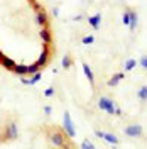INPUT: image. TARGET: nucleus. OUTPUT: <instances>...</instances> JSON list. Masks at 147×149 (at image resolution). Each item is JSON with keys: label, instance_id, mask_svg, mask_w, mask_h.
<instances>
[{"label": "nucleus", "instance_id": "22", "mask_svg": "<svg viewBox=\"0 0 147 149\" xmlns=\"http://www.w3.org/2000/svg\"><path fill=\"white\" fill-rule=\"evenodd\" d=\"M71 66V58L69 56H64L63 58V68H69Z\"/></svg>", "mask_w": 147, "mask_h": 149}, {"label": "nucleus", "instance_id": "7", "mask_svg": "<svg viewBox=\"0 0 147 149\" xmlns=\"http://www.w3.org/2000/svg\"><path fill=\"white\" fill-rule=\"evenodd\" d=\"M37 24H41V26H44L46 27L47 26V15H46V12L41 9V10H37Z\"/></svg>", "mask_w": 147, "mask_h": 149}, {"label": "nucleus", "instance_id": "3", "mask_svg": "<svg viewBox=\"0 0 147 149\" xmlns=\"http://www.w3.org/2000/svg\"><path fill=\"white\" fill-rule=\"evenodd\" d=\"M47 61H49V46L44 44V46H42V54L39 56V59L36 61V65L39 66V68H42V66L47 65Z\"/></svg>", "mask_w": 147, "mask_h": 149}, {"label": "nucleus", "instance_id": "25", "mask_svg": "<svg viewBox=\"0 0 147 149\" xmlns=\"http://www.w3.org/2000/svg\"><path fill=\"white\" fill-rule=\"evenodd\" d=\"M44 93H46V97H53V95H54V88H47Z\"/></svg>", "mask_w": 147, "mask_h": 149}, {"label": "nucleus", "instance_id": "21", "mask_svg": "<svg viewBox=\"0 0 147 149\" xmlns=\"http://www.w3.org/2000/svg\"><path fill=\"white\" fill-rule=\"evenodd\" d=\"M95 42V36H85L83 37V44H93Z\"/></svg>", "mask_w": 147, "mask_h": 149}, {"label": "nucleus", "instance_id": "20", "mask_svg": "<svg viewBox=\"0 0 147 149\" xmlns=\"http://www.w3.org/2000/svg\"><path fill=\"white\" fill-rule=\"evenodd\" d=\"M122 22H123L125 26H129V24H130V15H129V10H125V12H123V17H122Z\"/></svg>", "mask_w": 147, "mask_h": 149}, {"label": "nucleus", "instance_id": "6", "mask_svg": "<svg viewBox=\"0 0 147 149\" xmlns=\"http://www.w3.org/2000/svg\"><path fill=\"white\" fill-rule=\"evenodd\" d=\"M129 15H130V24H129V27H130V31H135V27H137V22H139L137 12H135V10H132V9H129Z\"/></svg>", "mask_w": 147, "mask_h": 149}, {"label": "nucleus", "instance_id": "4", "mask_svg": "<svg viewBox=\"0 0 147 149\" xmlns=\"http://www.w3.org/2000/svg\"><path fill=\"white\" fill-rule=\"evenodd\" d=\"M64 130L69 137H73L74 134H76V132H74V125H73V122H71V115H69L68 112L64 113Z\"/></svg>", "mask_w": 147, "mask_h": 149}, {"label": "nucleus", "instance_id": "13", "mask_svg": "<svg viewBox=\"0 0 147 149\" xmlns=\"http://www.w3.org/2000/svg\"><path fill=\"white\" fill-rule=\"evenodd\" d=\"M0 63L5 66L7 70H10V71H12V70L15 68V61H14V59H10V58H7V56H5V58H3V59L0 61Z\"/></svg>", "mask_w": 147, "mask_h": 149}, {"label": "nucleus", "instance_id": "8", "mask_svg": "<svg viewBox=\"0 0 147 149\" xmlns=\"http://www.w3.org/2000/svg\"><path fill=\"white\" fill-rule=\"evenodd\" d=\"M88 22H90V26L93 29H98L100 27V22H101V15L100 14H95V15H92V17L88 19Z\"/></svg>", "mask_w": 147, "mask_h": 149}, {"label": "nucleus", "instance_id": "11", "mask_svg": "<svg viewBox=\"0 0 147 149\" xmlns=\"http://www.w3.org/2000/svg\"><path fill=\"white\" fill-rule=\"evenodd\" d=\"M12 137H17V127L15 124H10L7 127V134H5V139H12Z\"/></svg>", "mask_w": 147, "mask_h": 149}, {"label": "nucleus", "instance_id": "16", "mask_svg": "<svg viewBox=\"0 0 147 149\" xmlns=\"http://www.w3.org/2000/svg\"><path fill=\"white\" fill-rule=\"evenodd\" d=\"M137 63H139V61H135V59H127V61H125V66H123V68H125V71H132V70L137 66Z\"/></svg>", "mask_w": 147, "mask_h": 149}, {"label": "nucleus", "instance_id": "17", "mask_svg": "<svg viewBox=\"0 0 147 149\" xmlns=\"http://www.w3.org/2000/svg\"><path fill=\"white\" fill-rule=\"evenodd\" d=\"M137 97L142 100V102H146V100H147V86H140V88H139Z\"/></svg>", "mask_w": 147, "mask_h": 149}, {"label": "nucleus", "instance_id": "19", "mask_svg": "<svg viewBox=\"0 0 147 149\" xmlns=\"http://www.w3.org/2000/svg\"><path fill=\"white\" fill-rule=\"evenodd\" d=\"M81 149H95V144L90 141H83L81 142Z\"/></svg>", "mask_w": 147, "mask_h": 149}, {"label": "nucleus", "instance_id": "31", "mask_svg": "<svg viewBox=\"0 0 147 149\" xmlns=\"http://www.w3.org/2000/svg\"><path fill=\"white\" fill-rule=\"evenodd\" d=\"M113 149H117V148H113Z\"/></svg>", "mask_w": 147, "mask_h": 149}, {"label": "nucleus", "instance_id": "18", "mask_svg": "<svg viewBox=\"0 0 147 149\" xmlns=\"http://www.w3.org/2000/svg\"><path fill=\"white\" fill-rule=\"evenodd\" d=\"M36 73H39V66L34 63V65H29L27 66V74H36Z\"/></svg>", "mask_w": 147, "mask_h": 149}, {"label": "nucleus", "instance_id": "15", "mask_svg": "<svg viewBox=\"0 0 147 149\" xmlns=\"http://www.w3.org/2000/svg\"><path fill=\"white\" fill-rule=\"evenodd\" d=\"M83 71H85V74H86V78L93 83V80H95V78H93V71H92V68L86 65V63H83Z\"/></svg>", "mask_w": 147, "mask_h": 149}, {"label": "nucleus", "instance_id": "23", "mask_svg": "<svg viewBox=\"0 0 147 149\" xmlns=\"http://www.w3.org/2000/svg\"><path fill=\"white\" fill-rule=\"evenodd\" d=\"M139 63H140V66H142L144 70H147V56H142V59H140Z\"/></svg>", "mask_w": 147, "mask_h": 149}, {"label": "nucleus", "instance_id": "30", "mask_svg": "<svg viewBox=\"0 0 147 149\" xmlns=\"http://www.w3.org/2000/svg\"><path fill=\"white\" fill-rule=\"evenodd\" d=\"M3 58H5V54H3V53H2V51H0V61H2V59H3Z\"/></svg>", "mask_w": 147, "mask_h": 149}, {"label": "nucleus", "instance_id": "10", "mask_svg": "<svg viewBox=\"0 0 147 149\" xmlns=\"http://www.w3.org/2000/svg\"><path fill=\"white\" fill-rule=\"evenodd\" d=\"M41 39L44 41V44H49L51 41H53V37H51V32H49V29L47 27H44V29H41Z\"/></svg>", "mask_w": 147, "mask_h": 149}, {"label": "nucleus", "instance_id": "27", "mask_svg": "<svg viewBox=\"0 0 147 149\" xmlns=\"http://www.w3.org/2000/svg\"><path fill=\"white\" fill-rule=\"evenodd\" d=\"M103 134H105V132H101V130H96V136H98V137H101V139H103Z\"/></svg>", "mask_w": 147, "mask_h": 149}, {"label": "nucleus", "instance_id": "14", "mask_svg": "<svg viewBox=\"0 0 147 149\" xmlns=\"http://www.w3.org/2000/svg\"><path fill=\"white\" fill-rule=\"evenodd\" d=\"M15 74H20V76H24V74H27V66L26 65H15V68L12 70Z\"/></svg>", "mask_w": 147, "mask_h": 149}, {"label": "nucleus", "instance_id": "1", "mask_svg": "<svg viewBox=\"0 0 147 149\" xmlns=\"http://www.w3.org/2000/svg\"><path fill=\"white\" fill-rule=\"evenodd\" d=\"M98 107H100L103 112H107L108 115H115V103H113V100H110V98L101 97L100 100H98Z\"/></svg>", "mask_w": 147, "mask_h": 149}, {"label": "nucleus", "instance_id": "29", "mask_svg": "<svg viewBox=\"0 0 147 149\" xmlns=\"http://www.w3.org/2000/svg\"><path fill=\"white\" fill-rule=\"evenodd\" d=\"M44 112H46V113H51L53 110H51V107H44Z\"/></svg>", "mask_w": 147, "mask_h": 149}, {"label": "nucleus", "instance_id": "24", "mask_svg": "<svg viewBox=\"0 0 147 149\" xmlns=\"http://www.w3.org/2000/svg\"><path fill=\"white\" fill-rule=\"evenodd\" d=\"M31 80H32V85H36L37 81L41 80V73H36V74H34V76H32V78H31Z\"/></svg>", "mask_w": 147, "mask_h": 149}, {"label": "nucleus", "instance_id": "9", "mask_svg": "<svg viewBox=\"0 0 147 149\" xmlns=\"http://www.w3.org/2000/svg\"><path fill=\"white\" fill-rule=\"evenodd\" d=\"M123 78H125V74H123V73H115L110 80H108V85H110V86H117L119 81H122Z\"/></svg>", "mask_w": 147, "mask_h": 149}, {"label": "nucleus", "instance_id": "28", "mask_svg": "<svg viewBox=\"0 0 147 149\" xmlns=\"http://www.w3.org/2000/svg\"><path fill=\"white\" fill-rule=\"evenodd\" d=\"M120 113H122V110H120L119 107H115V115H120Z\"/></svg>", "mask_w": 147, "mask_h": 149}, {"label": "nucleus", "instance_id": "12", "mask_svg": "<svg viewBox=\"0 0 147 149\" xmlns=\"http://www.w3.org/2000/svg\"><path fill=\"white\" fill-rule=\"evenodd\" d=\"M103 139L107 141L108 144H113V146H117V144H119V137H117L115 134H110V132L103 134Z\"/></svg>", "mask_w": 147, "mask_h": 149}, {"label": "nucleus", "instance_id": "26", "mask_svg": "<svg viewBox=\"0 0 147 149\" xmlns=\"http://www.w3.org/2000/svg\"><path fill=\"white\" fill-rule=\"evenodd\" d=\"M61 149H71V146H69V144H66V142H64V144L61 146Z\"/></svg>", "mask_w": 147, "mask_h": 149}, {"label": "nucleus", "instance_id": "2", "mask_svg": "<svg viewBox=\"0 0 147 149\" xmlns=\"http://www.w3.org/2000/svg\"><path fill=\"white\" fill-rule=\"evenodd\" d=\"M123 132L129 136V137H139V136H142V127L139 125V124H134V125H129V127H125Z\"/></svg>", "mask_w": 147, "mask_h": 149}, {"label": "nucleus", "instance_id": "5", "mask_svg": "<svg viewBox=\"0 0 147 149\" xmlns=\"http://www.w3.org/2000/svg\"><path fill=\"white\" fill-rule=\"evenodd\" d=\"M51 142H53L54 146H58V148H61L66 141H64V136H63L61 132H53V134H51Z\"/></svg>", "mask_w": 147, "mask_h": 149}]
</instances>
